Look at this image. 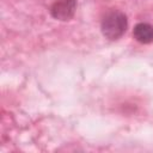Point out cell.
<instances>
[{
    "mask_svg": "<svg viewBox=\"0 0 153 153\" xmlns=\"http://www.w3.org/2000/svg\"><path fill=\"white\" fill-rule=\"evenodd\" d=\"M128 29L127 14L120 10H109L100 20V31L109 41L120 39Z\"/></svg>",
    "mask_w": 153,
    "mask_h": 153,
    "instance_id": "cell-1",
    "label": "cell"
},
{
    "mask_svg": "<svg viewBox=\"0 0 153 153\" xmlns=\"http://www.w3.org/2000/svg\"><path fill=\"white\" fill-rule=\"evenodd\" d=\"M76 11V0H55L50 8V16L60 22L71 20Z\"/></svg>",
    "mask_w": 153,
    "mask_h": 153,
    "instance_id": "cell-2",
    "label": "cell"
},
{
    "mask_svg": "<svg viewBox=\"0 0 153 153\" xmlns=\"http://www.w3.org/2000/svg\"><path fill=\"white\" fill-rule=\"evenodd\" d=\"M133 37L141 44L153 43V25L149 23H137L133 29Z\"/></svg>",
    "mask_w": 153,
    "mask_h": 153,
    "instance_id": "cell-3",
    "label": "cell"
}]
</instances>
